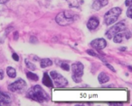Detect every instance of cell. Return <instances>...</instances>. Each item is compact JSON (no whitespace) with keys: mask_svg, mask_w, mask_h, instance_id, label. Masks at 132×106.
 I'll return each instance as SVG.
<instances>
[{"mask_svg":"<svg viewBox=\"0 0 132 106\" xmlns=\"http://www.w3.org/2000/svg\"><path fill=\"white\" fill-rule=\"evenodd\" d=\"M27 96L30 99H32L33 101H35L37 102H44L49 101V95L46 93V92L42 88V86H33L32 88H30L27 92Z\"/></svg>","mask_w":132,"mask_h":106,"instance_id":"6da1fadb","label":"cell"},{"mask_svg":"<svg viewBox=\"0 0 132 106\" xmlns=\"http://www.w3.org/2000/svg\"><path fill=\"white\" fill-rule=\"evenodd\" d=\"M77 19V15L72 11H62L61 13H59L55 17V21L56 23L61 26H65L72 24V23L75 22V20Z\"/></svg>","mask_w":132,"mask_h":106,"instance_id":"7a4b0ae2","label":"cell"},{"mask_svg":"<svg viewBox=\"0 0 132 106\" xmlns=\"http://www.w3.org/2000/svg\"><path fill=\"white\" fill-rule=\"evenodd\" d=\"M121 10L120 7H113L110 9L104 15V23L107 25H111V24H115L118 21V18L120 15Z\"/></svg>","mask_w":132,"mask_h":106,"instance_id":"3957f363","label":"cell"},{"mask_svg":"<svg viewBox=\"0 0 132 106\" xmlns=\"http://www.w3.org/2000/svg\"><path fill=\"white\" fill-rule=\"evenodd\" d=\"M70 69L72 71V80L75 83H81V77L83 76V69H84V66L82 63L81 62H75L70 67Z\"/></svg>","mask_w":132,"mask_h":106,"instance_id":"277c9868","label":"cell"},{"mask_svg":"<svg viewBox=\"0 0 132 106\" xmlns=\"http://www.w3.org/2000/svg\"><path fill=\"white\" fill-rule=\"evenodd\" d=\"M49 76L53 79V82L54 83V86L56 87H65V86H68V80L65 77H62V75H60L58 72L53 70V71L50 72Z\"/></svg>","mask_w":132,"mask_h":106,"instance_id":"5b68a950","label":"cell"},{"mask_svg":"<svg viewBox=\"0 0 132 106\" xmlns=\"http://www.w3.org/2000/svg\"><path fill=\"white\" fill-rule=\"evenodd\" d=\"M126 28H127V24L125 22H119V23H118V24H114V25L111 26V28H110V29L107 31V33H106L107 38L112 39L114 35L120 33V31H125Z\"/></svg>","mask_w":132,"mask_h":106,"instance_id":"8992f818","label":"cell"},{"mask_svg":"<svg viewBox=\"0 0 132 106\" xmlns=\"http://www.w3.org/2000/svg\"><path fill=\"white\" fill-rule=\"evenodd\" d=\"M26 83L24 82V80H23V79H21V78L17 79L16 81H15V82H13L12 84H10L9 86H8L9 91L14 92V93L24 91V90L26 89Z\"/></svg>","mask_w":132,"mask_h":106,"instance_id":"52a82bcc","label":"cell"},{"mask_svg":"<svg viewBox=\"0 0 132 106\" xmlns=\"http://www.w3.org/2000/svg\"><path fill=\"white\" fill-rule=\"evenodd\" d=\"M130 38V33L129 31H120V33H117L113 36V41L115 43H121L124 40H127Z\"/></svg>","mask_w":132,"mask_h":106,"instance_id":"ba28073f","label":"cell"},{"mask_svg":"<svg viewBox=\"0 0 132 106\" xmlns=\"http://www.w3.org/2000/svg\"><path fill=\"white\" fill-rule=\"evenodd\" d=\"M90 46L93 47L96 49H102L104 48H106L107 46V41L102 38H98L93 40L90 42Z\"/></svg>","mask_w":132,"mask_h":106,"instance_id":"9c48e42d","label":"cell"},{"mask_svg":"<svg viewBox=\"0 0 132 106\" xmlns=\"http://www.w3.org/2000/svg\"><path fill=\"white\" fill-rule=\"evenodd\" d=\"M100 24V20L95 16L90 17V19L87 22V28H88L90 31H93V30L97 29L98 26Z\"/></svg>","mask_w":132,"mask_h":106,"instance_id":"30bf717a","label":"cell"},{"mask_svg":"<svg viewBox=\"0 0 132 106\" xmlns=\"http://www.w3.org/2000/svg\"><path fill=\"white\" fill-rule=\"evenodd\" d=\"M109 4V1L108 0H95L92 4V9L95 10V11H99L101 10L102 7L106 6L107 5Z\"/></svg>","mask_w":132,"mask_h":106,"instance_id":"8fae6325","label":"cell"},{"mask_svg":"<svg viewBox=\"0 0 132 106\" xmlns=\"http://www.w3.org/2000/svg\"><path fill=\"white\" fill-rule=\"evenodd\" d=\"M11 103V99L8 94H6L4 92L0 91V104H5V105H8Z\"/></svg>","mask_w":132,"mask_h":106,"instance_id":"7c38bea8","label":"cell"},{"mask_svg":"<svg viewBox=\"0 0 132 106\" xmlns=\"http://www.w3.org/2000/svg\"><path fill=\"white\" fill-rule=\"evenodd\" d=\"M43 84L47 87H53V84L52 78L50 77L49 74L48 73H44V77H43Z\"/></svg>","mask_w":132,"mask_h":106,"instance_id":"4fadbf2b","label":"cell"},{"mask_svg":"<svg viewBox=\"0 0 132 106\" xmlns=\"http://www.w3.org/2000/svg\"><path fill=\"white\" fill-rule=\"evenodd\" d=\"M55 63L57 64V66H59L62 69L65 70V71H69V70H70V65H69L68 61H66V60H55Z\"/></svg>","mask_w":132,"mask_h":106,"instance_id":"5bb4252c","label":"cell"},{"mask_svg":"<svg viewBox=\"0 0 132 106\" xmlns=\"http://www.w3.org/2000/svg\"><path fill=\"white\" fill-rule=\"evenodd\" d=\"M98 80H99L100 84H106L107 82H109L110 77H109V76L107 75V73L101 72V73H100V75L98 76Z\"/></svg>","mask_w":132,"mask_h":106,"instance_id":"9a60e30c","label":"cell"},{"mask_svg":"<svg viewBox=\"0 0 132 106\" xmlns=\"http://www.w3.org/2000/svg\"><path fill=\"white\" fill-rule=\"evenodd\" d=\"M52 65H53V61L50 59H43L42 60L40 61V66L42 68H48V67L52 66Z\"/></svg>","mask_w":132,"mask_h":106,"instance_id":"2e32d148","label":"cell"},{"mask_svg":"<svg viewBox=\"0 0 132 106\" xmlns=\"http://www.w3.org/2000/svg\"><path fill=\"white\" fill-rule=\"evenodd\" d=\"M6 74H7L10 78H15L16 77V71L12 67H7V68H6Z\"/></svg>","mask_w":132,"mask_h":106,"instance_id":"e0dca14e","label":"cell"},{"mask_svg":"<svg viewBox=\"0 0 132 106\" xmlns=\"http://www.w3.org/2000/svg\"><path fill=\"white\" fill-rule=\"evenodd\" d=\"M24 63H26V68H28L30 70H32V71H35V70L36 69L35 65L34 64L32 61H30L29 59H24Z\"/></svg>","mask_w":132,"mask_h":106,"instance_id":"ac0fdd59","label":"cell"},{"mask_svg":"<svg viewBox=\"0 0 132 106\" xmlns=\"http://www.w3.org/2000/svg\"><path fill=\"white\" fill-rule=\"evenodd\" d=\"M26 77H27L30 80H33V81H38V79H39L38 76L35 73H32V72H27V73H26Z\"/></svg>","mask_w":132,"mask_h":106,"instance_id":"d6986e66","label":"cell"},{"mask_svg":"<svg viewBox=\"0 0 132 106\" xmlns=\"http://www.w3.org/2000/svg\"><path fill=\"white\" fill-rule=\"evenodd\" d=\"M87 53H88L89 55H90V56H93V57H95V58H99V59H101V60L104 62V59H102V58L101 57V56L99 55V54H97V53L95 52L94 50H92V49H87V51H86Z\"/></svg>","mask_w":132,"mask_h":106,"instance_id":"ffe728a7","label":"cell"},{"mask_svg":"<svg viewBox=\"0 0 132 106\" xmlns=\"http://www.w3.org/2000/svg\"><path fill=\"white\" fill-rule=\"evenodd\" d=\"M69 3V6L70 7H75V8H79V4H78L77 0H67Z\"/></svg>","mask_w":132,"mask_h":106,"instance_id":"44dd1931","label":"cell"},{"mask_svg":"<svg viewBox=\"0 0 132 106\" xmlns=\"http://www.w3.org/2000/svg\"><path fill=\"white\" fill-rule=\"evenodd\" d=\"M127 16L128 18H132V6H128V9L127 10Z\"/></svg>","mask_w":132,"mask_h":106,"instance_id":"7402d4cb","label":"cell"},{"mask_svg":"<svg viewBox=\"0 0 132 106\" xmlns=\"http://www.w3.org/2000/svg\"><path fill=\"white\" fill-rule=\"evenodd\" d=\"M104 64H105V66H106L107 68H109V69H110V70H111L112 72H116V70L114 69V68H113V67L111 66V65H110V64H109V63L105 62V61H104Z\"/></svg>","mask_w":132,"mask_h":106,"instance_id":"603a6c76","label":"cell"},{"mask_svg":"<svg viewBox=\"0 0 132 106\" xmlns=\"http://www.w3.org/2000/svg\"><path fill=\"white\" fill-rule=\"evenodd\" d=\"M12 58H13V59H14V60H15V61H18L19 60V57H18V55H17L16 53H13Z\"/></svg>","mask_w":132,"mask_h":106,"instance_id":"cb8c5ba5","label":"cell"},{"mask_svg":"<svg viewBox=\"0 0 132 106\" xmlns=\"http://www.w3.org/2000/svg\"><path fill=\"white\" fill-rule=\"evenodd\" d=\"M3 78H4V70L0 68V80H2Z\"/></svg>","mask_w":132,"mask_h":106,"instance_id":"d4e9b609","label":"cell"},{"mask_svg":"<svg viewBox=\"0 0 132 106\" xmlns=\"http://www.w3.org/2000/svg\"><path fill=\"white\" fill-rule=\"evenodd\" d=\"M125 5H126L127 6H132L131 0H126V1H125Z\"/></svg>","mask_w":132,"mask_h":106,"instance_id":"484cf974","label":"cell"},{"mask_svg":"<svg viewBox=\"0 0 132 106\" xmlns=\"http://www.w3.org/2000/svg\"><path fill=\"white\" fill-rule=\"evenodd\" d=\"M30 42H37V39L35 37H31L30 38Z\"/></svg>","mask_w":132,"mask_h":106,"instance_id":"4316f807","label":"cell"},{"mask_svg":"<svg viewBox=\"0 0 132 106\" xmlns=\"http://www.w3.org/2000/svg\"><path fill=\"white\" fill-rule=\"evenodd\" d=\"M17 38H18V33H17V31H15V35H14V39H15V40H17Z\"/></svg>","mask_w":132,"mask_h":106,"instance_id":"83f0119b","label":"cell"},{"mask_svg":"<svg viewBox=\"0 0 132 106\" xmlns=\"http://www.w3.org/2000/svg\"><path fill=\"white\" fill-rule=\"evenodd\" d=\"M8 1H9V0H0V4H6Z\"/></svg>","mask_w":132,"mask_h":106,"instance_id":"f1b7e54d","label":"cell"}]
</instances>
